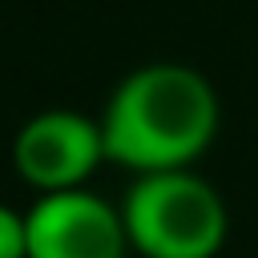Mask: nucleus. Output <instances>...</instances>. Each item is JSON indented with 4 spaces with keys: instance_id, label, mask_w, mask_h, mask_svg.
Instances as JSON below:
<instances>
[{
    "instance_id": "1",
    "label": "nucleus",
    "mask_w": 258,
    "mask_h": 258,
    "mask_svg": "<svg viewBox=\"0 0 258 258\" xmlns=\"http://www.w3.org/2000/svg\"><path fill=\"white\" fill-rule=\"evenodd\" d=\"M97 121L105 137V157L141 177L194 169V161L218 137L222 105L210 77H202L198 69L153 60L117 81Z\"/></svg>"
},
{
    "instance_id": "5",
    "label": "nucleus",
    "mask_w": 258,
    "mask_h": 258,
    "mask_svg": "<svg viewBox=\"0 0 258 258\" xmlns=\"http://www.w3.org/2000/svg\"><path fill=\"white\" fill-rule=\"evenodd\" d=\"M0 258H28V226L24 214L0 202Z\"/></svg>"
},
{
    "instance_id": "2",
    "label": "nucleus",
    "mask_w": 258,
    "mask_h": 258,
    "mask_svg": "<svg viewBox=\"0 0 258 258\" xmlns=\"http://www.w3.org/2000/svg\"><path fill=\"white\" fill-rule=\"evenodd\" d=\"M129 250L141 258H218L230 234L222 194L194 169L141 173L121 198Z\"/></svg>"
},
{
    "instance_id": "4",
    "label": "nucleus",
    "mask_w": 258,
    "mask_h": 258,
    "mask_svg": "<svg viewBox=\"0 0 258 258\" xmlns=\"http://www.w3.org/2000/svg\"><path fill=\"white\" fill-rule=\"evenodd\" d=\"M28 258H125L129 234L121 206L105 202L93 189L40 194L24 210Z\"/></svg>"
},
{
    "instance_id": "3",
    "label": "nucleus",
    "mask_w": 258,
    "mask_h": 258,
    "mask_svg": "<svg viewBox=\"0 0 258 258\" xmlns=\"http://www.w3.org/2000/svg\"><path fill=\"white\" fill-rule=\"evenodd\" d=\"M105 157L101 121L77 109H44L12 137V169L36 194L81 189Z\"/></svg>"
}]
</instances>
